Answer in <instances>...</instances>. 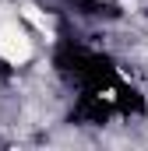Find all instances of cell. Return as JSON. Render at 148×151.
Returning <instances> with one entry per match:
<instances>
[{
  "label": "cell",
  "instance_id": "obj_1",
  "mask_svg": "<svg viewBox=\"0 0 148 151\" xmlns=\"http://www.w3.org/2000/svg\"><path fill=\"white\" fill-rule=\"evenodd\" d=\"M28 56H32V39H28V32L18 28V25H0V60H7L11 67H18Z\"/></svg>",
  "mask_w": 148,
  "mask_h": 151
}]
</instances>
